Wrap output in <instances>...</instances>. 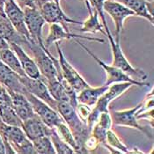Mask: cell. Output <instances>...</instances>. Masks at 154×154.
I'll list each match as a JSON object with an SVG mask.
<instances>
[{
    "label": "cell",
    "mask_w": 154,
    "mask_h": 154,
    "mask_svg": "<svg viewBox=\"0 0 154 154\" xmlns=\"http://www.w3.org/2000/svg\"><path fill=\"white\" fill-rule=\"evenodd\" d=\"M57 111L63 118L64 123L69 127L74 137L79 143L80 153H82V145L85 138L91 134L87 124L84 122L78 116L75 107L71 106L69 102H57Z\"/></svg>",
    "instance_id": "obj_1"
},
{
    "label": "cell",
    "mask_w": 154,
    "mask_h": 154,
    "mask_svg": "<svg viewBox=\"0 0 154 154\" xmlns=\"http://www.w3.org/2000/svg\"><path fill=\"white\" fill-rule=\"evenodd\" d=\"M134 85L131 82H120V83L111 84L108 85L106 92L100 97L98 101L93 107L91 113L87 118L86 124L89 130L92 131V128L97 122L100 115L102 112H108L109 104L116 100L120 96L123 94L126 91H128Z\"/></svg>",
    "instance_id": "obj_2"
},
{
    "label": "cell",
    "mask_w": 154,
    "mask_h": 154,
    "mask_svg": "<svg viewBox=\"0 0 154 154\" xmlns=\"http://www.w3.org/2000/svg\"><path fill=\"white\" fill-rule=\"evenodd\" d=\"M26 46L30 49L32 58L36 63L41 75L47 80L57 79L58 77V71L54 63L56 57L48 51L47 48H42L36 42L33 40H26L22 47Z\"/></svg>",
    "instance_id": "obj_3"
},
{
    "label": "cell",
    "mask_w": 154,
    "mask_h": 154,
    "mask_svg": "<svg viewBox=\"0 0 154 154\" xmlns=\"http://www.w3.org/2000/svg\"><path fill=\"white\" fill-rule=\"evenodd\" d=\"M106 35L108 38L110 47L113 54V63L112 65L119 68L121 71H122L124 73H126L128 76H130L131 79H133L136 81L138 82H146L148 79V75L146 72L142 70L134 67L131 65V63L126 58L125 55L123 54L120 43L116 42L114 39V36L112 35L111 32H107Z\"/></svg>",
    "instance_id": "obj_4"
},
{
    "label": "cell",
    "mask_w": 154,
    "mask_h": 154,
    "mask_svg": "<svg viewBox=\"0 0 154 154\" xmlns=\"http://www.w3.org/2000/svg\"><path fill=\"white\" fill-rule=\"evenodd\" d=\"M143 102L139 103L136 107L124 109V110H115L113 111L111 115L112 122L115 126H121V127H128L132 128L135 130L143 132L144 135H146L149 138H153V129H149L150 127L142 126L139 123V120L137 118V112L142 107Z\"/></svg>",
    "instance_id": "obj_5"
},
{
    "label": "cell",
    "mask_w": 154,
    "mask_h": 154,
    "mask_svg": "<svg viewBox=\"0 0 154 154\" xmlns=\"http://www.w3.org/2000/svg\"><path fill=\"white\" fill-rule=\"evenodd\" d=\"M75 41L105 71V72H106V83H105V85H110L111 84L120 83V82H131L134 85H137V86H149L150 85L149 82H138V81L134 80L133 79H131L130 76H128L126 73H124L123 71H121L119 68L114 66V65L107 64L104 61L100 59V57H98L85 45H84L82 42H80L79 40H75Z\"/></svg>",
    "instance_id": "obj_6"
},
{
    "label": "cell",
    "mask_w": 154,
    "mask_h": 154,
    "mask_svg": "<svg viewBox=\"0 0 154 154\" xmlns=\"http://www.w3.org/2000/svg\"><path fill=\"white\" fill-rule=\"evenodd\" d=\"M55 45H56L57 54H58L57 59H58L60 71H61L63 78L71 85L72 88L77 92V94L84 88L89 86L90 85L84 79L83 77L79 73V71L71 65L69 63V61L64 57V54L60 45V42H55Z\"/></svg>",
    "instance_id": "obj_7"
},
{
    "label": "cell",
    "mask_w": 154,
    "mask_h": 154,
    "mask_svg": "<svg viewBox=\"0 0 154 154\" xmlns=\"http://www.w3.org/2000/svg\"><path fill=\"white\" fill-rule=\"evenodd\" d=\"M103 9L104 12H107L115 22L116 31L114 39L116 42L120 43L121 34L123 29L125 20L129 17L136 16V14L124 5L114 0H105Z\"/></svg>",
    "instance_id": "obj_8"
},
{
    "label": "cell",
    "mask_w": 154,
    "mask_h": 154,
    "mask_svg": "<svg viewBox=\"0 0 154 154\" xmlns=\"http://www.w3.org/2000/svg\"><path fill=\"white\" fill-rule=\"evenodd\" d=\"M24 95L27 98V100L31 103L35 113L48 127L55 128L60 122H63V120L57 113V111H56L50 106H48L47 103L38 99L35 95L31 94L27 91L25 93Z\"/></svg>",
    "instance_id": "obj_9"
},
{
    "label": "cell",
    "mask_w": 154,
    "mask_h": 154,
    "mask_svg": "<svg viewBox=\"0 0 154 154\" xmlns=\"http://www.w3.org/2000/svg\"><path fill=\"white\" fill-rule=\"evenodd\" d=\"M25 24L33 41L42 48H45L42 38V28L46 21L44 20L39 8H26L23 10Z\"/></svg>",
    "instance_id": "obj_10"
},
{
    "label": "cell",
    "mask_w": 154,
    "mask_h": 154,
    "mask_svg": "<svg viewBox=\"0 0 154 154\" xmlns=\"http://www.w3.org/2000/svg\"><path fill=\"white\" fill-rule=\"evenodd\" d=\"M40 12L42 13L44 20L48 24H60L63 27L69 31L68 24H75V25H81L82 22L74 20L69 18L64 12L63 11L61 5L56 4L53 1H49L42 5L40 8Z\"/></svg>",
    "instance_id": "obj_11"
},
{
    "label": "cell",
    "mask_w": 154,
    "mask_h": 154,
    "mask_svg": "<svg viewBox=\"0 0 154 154\" xmlns=\"http://www.w3.org/2000/svg\"><path fill=\"white\" fill-rule=\"evenodd\" d=\"M20 79L21 83L23 84L24 87L28 93L35 95L38 99L42 100V101L47 103L48 106H50L53 109L57 111V101L54 100V98L49 94L46 84L44 83V81L41 78L32 79L27 76H23V77H20Z\"/></svg>",
    "instance_id": "obj_12"
},
{
    "label": "cell",
    "mask_w": 154,
    "mask_h": 154,
    "mask_svg": "<svg viewBox=\"0 0 154 154\" xmlns=\"http://www.w3.org/2000/svg\"><path fill=\"white\" fill-rule=\"evenodd\" d=\"M4 12L7 20L11 22L14 29L20 35L26 38L28 41L32 40L27 31V28L25 24L24 12L14 0H5L4 5Z\"/></svg>",
    "instance_id": "obj_13"
},
{
    "label": "cell",
    "mask_w": 154,
    "mask_h": 154,
    "mask_svg": "<svg viewBox=\"0 0 154 154\" xmlns=\"http://www.w3.org/2000/svg\"><path fill=\"white\" fill-rule=\"evenodd\" d=\"M87 40L91 42H98L100 43H104L105 41L101 38H96V37H90V36H83L71 33L70 31H66L63 26L60 24H50L49 32L47 37L45 38L44 46L45 48H48L52 43H55L57 42H60L62 40Z\"/></svg>",
    "instance_id": "obj_14"
},
{
    "label": "cell",
    "mask_w": 154,
    "mask_h": 154,
    "mask_svg": "<svg viewBox=\"0 0 154 154\" xmlns=\"http://www.w3.org/2000/svg\"><path fill=\"white\" fill-rule=\"evenodd\" d=\"M9 47L16 54L18 59L20 60L26 76L32 79H40L42 76L40 71L34 59L25 51V48L14 42H9Z\"/></svg>",
    "instance_id": "obj_15"
},
{
    "label": "cell",
    "mask_w": 154,
    "mask_h": 154,
    "mask_svg": "<svg viewBox=\"0 0 154 154\" xmlns=\"http://www.w3.org/2000/svg\"><path fill=\"white\" fill-rule=\"evenodd\" d=\"M20 77V76L0 61V85L5 86L7 90L25 94L26 90L21 83Z\"/></svg>",
    "instance_id": "obj_16"
},
{
    "label": "cell",
    "mask_w": 154,
    "mask_h": 154,
    "mask_svg": "<svg viewBox=\"0 0 154 154\" xmlns=\"http://www.w3.org/2000/svg\"><path fill=\"white\" fill-rule=\"evenodd\" d=\"M7 91L12 99L13 109L15 110L17 116L22 122L35 116L36 114L32 107L31 103L29 102L27 98L23 94L13 92L10 90H7Z\"/></svg>",
    "instance_id": "obj_17"
},
{
    "label": "cell",
    "mask_w": 154,
    "mask_h": 154,
    "mask_svg": "<svg viewBox=\"0 0 154 154\" xmlns=\"http://www.w3.org/2000/svg\"><path fill=\"white\" fill-rule=\"evenodd\" d=\"M21 128L26 136L31 141H34L36 138H39L43 136H48L50 130V128L48 127L37 115L32 118L23 121Z\"/></svg>",
    "instance_id": "obj_18"
},
{
    "label": "cell",
    "mask_w": 154,
    "mask_h": 154,
    "mask_svg": "<svg viewBox=\"0 0 154 154\" xmlns=\"http://www.w3.org/2000/svg\"><path fill=\"white\" fill-rule=\"evenodd\" d=\"M85 5L88 8L89 17L86 20L82 22V27L79 29V32L81 33H89V34H96V33H101L106 35V32L104 29V26L101 23L100 20L99 19V14L97 11L94 9L89 1H85Z\"/></svg>",
    "instance_id": "obj_19"
},
{
    "label": "cell",
    "mask_w": 154,
    "mask_h": 154,
    "mask_svg": "<svg viewBox=\"0 0 154 154\" xmlns=\"http://www.w3.org/2000/svg\"><path fill=\"white\" fill-rule=\"evenodd\" d=\"M108 85H103L98 87H93L91 85L82 89L80 92L77 94L78 102L85 104L89 107H93L100 99V97L103 94L107 89Z\"/></svg>",
    "instance_id": "obj_20"
},
{
    "label": "cell",
    "mask_w": 154,
    "mask_h": 154,
    "mask_svg": "<svg viewBox=\"0 0 154 154\" xmlns=\"http://www.w3.org/2000/svg\"><path fill=\"white\" fill-rule=\"evenodd\" d=\"M0 36L8 42H14L20 46H22L24 42L27 40L14 29L6 17H1L0 19Z\"/></svg>",
    "instance_id": "obj_21"
},
{
    "label": "cell",
    "mask_w": 154,
    "mask_h": 154,
    "mask_svg": "<svg viewBox=\"0 0 154 154\" xmlns=\"http://www.w3.org/2000/svg\"><path fill=\"white\" fill-rule=\"evenodd\" d=\"M124 5L129 9L135 12L136 16L142 17L153 25V16L150 14L147 9V3L149 0H114Z\"/></svg>",
    "instance_id": "obj_22"
},
{
    "label": "cell",
    "mask_w": 154,
    "mask_h": 154,
    "mask_svg": "<svg viewBox=\"0 0 154 154\" xmlns=\"http://www.w3.org/2000/svg\"><path fill=\"white\" fill-rule=\"evenodd\" d=\"M0 61L12 71L16 72L19 76H26L20 60L18 59L16 54L10 48V47L0 50Z\"/></svg>",
    "instance_id": "obj_23"
},
{
    "label": "cell",
    "mask_w": 154,
    "mask_h": 154,
    "mask_svg": "<svg viewBox=\"0 0 154 154\" xmlns=\"http://www.w3.org/2000/svg\"><path fill=\"white\" fill-rule=\"evenodd\" d=\"M41 79L46 84L49 94L54 98V100H56L57 102L63 101V102H69L71 104L70 98L67 94L63 84L57 79L53 80H47L42 76H41Z\"/></svg>",
    "instance_id": "obj_24"
},
{
    "label": "cell",
    "mask_w": 154,
    "mask_h": 154,
    "mask_svg": "<svg viewBox=\"0 0 154 154\" xmlns=\"http://www.w3.org/2000/svg\"><path fill=\"white\" fill-rule=\"evenodd\" d=\"M57 135L60 137V138L65 142L68 145H70L71 148L74 150L75 153H80V149L79 146V143L77 142L76 138L74 137L72 132L69 129V127L64 123V122H60L58 125L55 127Z\"/></svg>",
    "instance_id": "obj_25"
},
{
    "label": "cell",
    "mask_w": 154,
    "mask_h": 154,
    "mask_svg": "<svg viewBox=\"0 0 154 154\" xmlns=\"http://www.w3.org/2000/svg\"><path fill=\"white\" fill-rule=\"evenodd\" d=\"M0 117L2 119V122L7 125L18 127L22 126V121L17 116L12 104L0 106Z\"/></svg>",
    "instance_id": "obj_26"
},
{
    "label": "cell",
    "mask_w": 154,
    "mask_h": 154,
    "mask_svg": "<svg viewBox=\"0 0 154 154\" xmlns=\"http://www.w3.org/2000/svg\"><path fill=\"white\" fill-rule=\"evenodd\" d=\"M103 146L104 147L108 146L113 149H116L121 153H130L129 147L120 139V137L116 135V133L112 129L107 131V136H106V142L103 144Z\"/></svg>",
    "instance_id": "obj_27"
},
{
    "label": "cell",
    "mask_w": 154,
    "mask_h": 154,
    "mask_svg": "<svg viewBox=\"0 0 154 154\" xmlns=\"http://www.w3.org/2000/svg\"><path fill=\"white\" fill-rule=\"evenodd\" d=\"M48 137L53 143V146L55 148L56 153L58 154H72L75 153L74 150L70 145H68L65 142H63L60 137L57 135L55 128H50Z\"/></svg>",
    "instance_id": "obj_28"
},
{
    "label": "cell",
    "mask_w": 154,
    "mask_h": 154,
    "mask_svg": "<svg viewBox=\"0 0 154 154\" xmlns=\"http://www.w3.org/2000/svg\"><path fill=\"white\" fill-rule=\"evenodd\" d=\"M37 154H56L55 148L48 136H43L32 141Z\"/></svg>",
    "instance_id": "obj_29"
},
{
    "label": "cell",
    "mask_w": 154,
    "mask_h": 154,
    "mask_svg": "<svg viewBox=\"0 0 154 154\" xmlns=\"http://www.w3.org/2000/svg\"><path fill=\"white\" fill-rule=\"evenodd\" d=\"M91 3V5L92 7L95 9L98 14H99V17L100 19V21L104 26V29H105V32L107 34V32H109V28H108V26L107 24V20H106V17H105V12H104V9H103V5H104V2L105 0H90L89 1Z\"/></svg>",
    "instance_id": "obj_30"
},
{
    "label": "cell",
    "mask_w": 154,
    "mask_h": 154,
    "mask_svg": "<svg viewBox=\"0 0 154 154\" xmlns=\"http://www.w3.org/2000/svg\"><path fill=\"white\" fill-rule=\"evenodd\" d=\"M100 145V143L98 141V139L94 135L90 134L84 141L83 145H82V153L94 152L95 151L98 150Z\"/></svg>",
    "instance_id": "obj_31"
},
{
    "label": "cell",
    "mask_w": 154,
    "mask_h": 154,
    "mask_svg": "<svg viewBox=\"0 0 154 154\" xmlns=\"http://www.w3.org/2000/svg\"><path fill=\"white\" fill-rule=\"evenodd\" d=\"M75 110H76L78 116H79V118L81 119L84 122L86 123L87 118H88V116H89V115L91 113L92 107L85 105V104H83V103L78 102L77 106L75 107Z\"/></svg>",
    "instance_id": "obj_32"
},
{
    "label": "cell",
    "mask_w": 154,
    "mask_h": 154,
    "mask_svg": "<svg viewBox=\"0 0 154 154\" xmlns=\"http://www.w3.org/2000/svg\"><path fill=\"white\" fill-rule=\"evenodd\" d=\"M14 2L22 10L26 8H38L36 5L35 0H14Z\"/></svg>",
    "instance_id": "obj_33"
},
{
    "label": "cell",
    "mask_w": 154,
    "mask_h": 154,
    "mask_svg": "<svg viewBox=\"0 0 154 154\" xmlns=\"http://www.w3.org/2000/svg\"><path fill=\"white\" fill-rule=\"evenodd\" d=\"M9 48V42L0 36V50L4 48Z\"/></svg>",
    "instance_id": "obj_34"
},
{
    "label": "cell",
    "mask_w": 154,
    "mask_h": 154,
    "mask_svg": "<svg viewBox=\"0 0 154 154\" xmlns=\"http://www.w3.org/2000/svg\"><path fill=\"white\" fill-rule=\"evenodd\" d=\"M5 144L3 142L2 137L0 135V154H5Z\"/></svg>",
    "instance_id": "obj_35"
},
{
    "label": "cell",
    "mask_w": 154,
    "mask_h": 154,
    "mask_svg": "<svg viewBox=\"0 0 154 154\" xmlns=\"http://www.w3.org/2000/svg\"><path fill=\"white\" fill-rule=\"evenodd\" d=\"M49 1H52V0H35L36 5H37V7L40 9V8L42 7V5H44L45 3L49 2Z\"/></svg>",
    "instance_id": "obj_36"
},
{
    "label": "cell",
    "mask_w": 154,
    "mask_h": 154,
    "mask_svg": "<svg viewBox=\"0 0 154 154\" xmlns=\"http://www.w3.org/2000/svg\"><path fill=\"white\" fill-rule=\"evenodd\" d=\"M53 2H55L56 4H57V5H61V0H52Z\"/></svg>",
    "instance_id": "obj_37"
},
{
    "label": "cell",
    "mask_w": 154,
    "mask_h": 154,
    "mask_svg": "<svg viewBox=\"0 0 154 154\" xmlns=\"http://www.w3.org/2000/svg\"><path fill=\"white\" fill-rule=\"evenodd\" d=\"M2 123H3V122H2V119H1V117H0V125H1Z\"/></svg>",
    "instance_id": "obj_38"
},
{
    "label": "cell",
    "mask_w": 154,
    "mask_h": 154,
    "mask_svg": "<svg viewBox=\"0 0 154 154\" xmlns=\"http://www.w3.org/2000/svg\"><path fill=\"white\" fill-rule=\"evenodd\" d=\"M1 17H4V16H2V15H0V19H1Z\"/></svg>",
    "instance_id": "obj_39"
},
{
    "label": "cell",
    "mask_w": 154,
    "mask_h": 154,
    "mask_svg": "<svg viewBox=\"0 0 154 154\" xmlns=\"http://www.w3.org/2000/svg\"><path fill=\"white\" fill-rule=\"evenodd\" d=\"M85 1H90V0H85Z\"/></svg>",
    "instance_id": "obj_40"
}]
</instances>
